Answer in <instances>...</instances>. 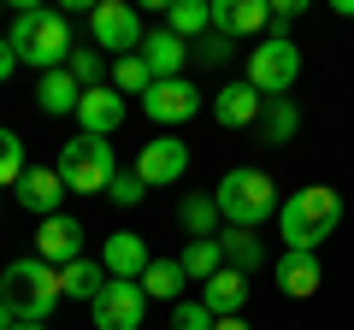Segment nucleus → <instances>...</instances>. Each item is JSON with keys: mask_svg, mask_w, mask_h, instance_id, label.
<instances>
[{"mask_svg": "<svg viewBox=\"0 0 354 330\" xmlns=\"http://www.w3.org/2000/svg\"><path fill=\"white\" fill-rule=\"evenodd\" d=\"M195 53H201V65H225L230 53H236V41H230V36H218V30H207V36L195 41Z\"/></svg>", "mask_w": 354, "mask_h": 330, "instance_id": "nucleus-33", "label": "nucleus"}, {"mask_svg": "<svg viewBox=\"0 0 354 330\" xmlns=\"http://www.w3.org/2000/svg\"><path fill=\"white\" fill-rule=\"evenodd\" d=\"M88 36H95V48L106 53V59H130V53L142 48V18L136 6H124V0H106V6H95L88 12Z\"/></svg>", "mask_w": 354, "mask_h": 330, "instance_id": "nucleus-7", "label": "nucleus"}, {"mask_svg": "<svg viewBox=\"0 0 354 330\" xmlns=\"http://www.w3.org/2000/svg\"><path fill=\"white\" fill-rule=\"evenodd\" d=\"M142 113H148L153 124H189V118L201 113V89H195L189 77H171V83H153V89L142 95Z\"/></svg>", "mask_w": 354, "mask_h": 330, "instance_id": "nucleus-10", "label": "nucleus"}, {"mask_svg": "<svg viewBox=\"0 0 354 330\" xmlns=\"http://www.w3.org/2000/svg\"><path fill=\"white\" fill-rule=\"evenodd\" d=\"M307 12V0H278L272 6V24H290V18H301Z\"/></svg>", "mask_w": 354, "mask_h": 330, "instance_id": "nucleus-34", "label": "nucleus"}, {"mask_svg": "<svg viewBox=\"0 0 354 330\" xmlns=\"http://www.w3.org/2000/svg\"><path fill=\"white\" fill-rule=\"evenodd\" d=\"M218 201V218H225L230 230H254L266 224V218H278V183H272V171H260V165H236V171H225L213 189Z\"/></svg>", "mask_w": 354, "mask_h": 330, "instance_id": "nucleus-3", "label": "nucleus"}, {"mask_svg": "<svg viewBox=\"0 0 354 330\" xmlns=\"http://www.w3.org/2000/svg\"><path fill=\"white\" fill-rule=\"evenodd\" d=\"M12 330H48V324H12Z\"/></svg>", "mask_w": 354, "mask_h": 330, "instance_id": "nucleus-39", "label": "nucleus"}, {"mask_svg": "<svg viewBox=\"0 0 354 330\" xmlns=\"http://www.w3.org/2000/svg\"><path fill=\"white\" fill-rule=\"evenodd\" d=\"M183 283H189V271L177 266V260H153L148 271H142V295H148V301H183Z\"/></svg>", "mask_w": 354, "mask_h": 330, "instance_id": "nucleus-25", "label": "nucleus"}, {"mask_svg": "<svg viewBox=\"0 0 354 330\" xmlns=\"http://www.w3.org/2000/svg\"><path fill=\"white\" fill-rule=\"evenodd\" d=\"M337 6V18H354V0H330Z\"/></svg>", "mask_w": 354, "mask_h": 330, "instance_id": "nucleus-38", "label": "nucleus"}, {"mask_svg": "<svg viewBox=\"0 0 354 330\" xmlns=\"http://www.w3.org/2000/svg\"><path fill=\"white\" fill-rule=\"evenodd\" d=\"M213 324H218V318L207 313L201 301H177L171 307V330H213Z\"/></svg>", "mask_w": 354, "mask_h": 330, "instance_id": "nucleus-31", "label": "nucleus"}, {"mask_svg": "<svg viewBox=\"0 0 354 330\" xmlns=\"http://www.w3.org/2000/svg\"><path fill=\"white\" fill-rule=\"evenodd\" d=\"M113 89H118V95H148V89H153V71L142 65V53L113 59Z\"/></svg>", "mask_w": 354, "mask_h": 330, "instance_id": "nucleus-29", "label": "nucleus"}, {"mask_svg": "<svg viewBox=\"0 0 354 330\" xmlns=\"http://www.w3.org/2000/svg\"><path fill=\"white\" fill-rule=\"evenodd\" d=\"M142 313H148V295H142V283H106L101 301L88 307V318H95V330H142Z\"/></svg>", "mask_w": 354, "mask_h": 330, "instance_id": "nucleus-8", "label": "nucleus"}, {"mask_svg": "<svg viewBox=\"0 0 354 330\" xmlns=\"http://www.w3.org/2000/svg\"><path fill=\"white\" fill-rule=\"evenodd\" d=\"M24 171H30V159H24V136L0 124V189H18V177H24Z\"/></svg>", "mask_w": 354, "mask_h": 330, "instance_id": "nucleus-28", "label": "nucleus"}, {"mask_svg": "<svg viewBox=\"0 0 354 330\" xmlns=\"http://www.w3.org/2000/svg\"><path fill=\"white\" fill-rule=\"evenodd\" d=\"M106 266L101 260H71V266H59V289H65V301H101V289H106Z\"/></svg>", "mask_w": 354, "mask_h": 330, "instance_id": "nucleus-20", "label": "nucleus"}, {"mask_svg": "<svg viewBox=\"0 0 354 330\" xmlns=\"http://www.w3.org/2000/svg\"><path fill=\"white\" fill-rule=\"evenodd\" d=\"M272 24V6L266 0H213V30L218 36H260V30Z\"/></svg>", "mask_w": 354, "mask_h": 330, "instance_id": "nucleus-17", "label": "nucleus"}, {"mask_svg": "<svg viewBox=\"0 0 354 330\" xmlns=\"http://www.w3.org/2000/svg\"><path fill=\"white\" fill-rule=\"evenodd\" d=\"M295 130H301V106H295L290 95H278V101H266V113H260V142L283 148V142H295Z\"/></svg>", "mask_w": 354, "mask_h": 330, "instance_id": "nucleus-24", "label": "nucleus"}, {"mask_svg": "<svg viewBox=\"0 0 354 330\" xmlns=\"http://www.w3.org/2000/svg\"><path fill=\"white\" fill-rule=\"evenodd\" d=\"M77 101H83V83H77L71 71H48L36 83V106L48 118H65V113H77Z\"/></svg>", "mask_w": 354, "mask_h": 330, "instance_id": "nucleus-21", "label": "nucleus"}, {"mask_svg": "<svg viewBox=\"0 0 354 330\" xmlns=\"http://www.w3.org/2000/svg\"><path fill=\"white\" fill-rule=\"evenodd\" d=\"M101 266H106V278H118V283H142V271L153 266V254H148V242H142L136 230H113Z\"/></svg>", "mask_w": 354, "mask_h": 330, "instance_id": "nucleus-14", "label": "nucleus"}, {"mask_svg": "<svg viewBox=\"0 0 354 330\" xmlns=\"http://www.w3.org/2000/svg\"><path fill=\"white\" fill-rule=\"evenodd\" d=\"M165 30L183 36V41H201L213 30V0H171L165 6Z\"/></svg>", "mask_w": 354, "mask_h": 330, "instance_id": "nucleus-22", "label": "nucleus"}, {"mask_svg": "<svg viewBox=\"0 0 354 330\" xmlns=\"http://www.w3.org/2000/svg\"><path fill=\"white\" fill-rule=\"evenodd\" d=\"M12 53L18 65H36L41 77L48 71H65V59H71V24H65V12H53V6H18L12 12Z\"/></svg>", "mask_w": 354, "mask_h": 330, "instance_id": "nucleus-2", "label": "nucleus"}, {"mask_svg": "<svg viewBox=\"0 0 354 330\" xmlns=\"http://www.w3.org/2000/svg\"><path fill=\"white\" fill-rule=\"evenodd\" d=\"M177 224L189 230V242H213V230H218V201H213V195H183V201H177Z\"/></svg>", "mask_w": 354, "mask_h": 330, "instance_id": "nucleus-26", "label": "nucleus"}, {"mask_svg": "<svg viewBox=\"0 0 354 330\" xmlns=\"http://www.w3.org/2000/svg\"><path fill=\"white\" fill-rule=\"evenodd\" d=\"M272 271H278V289L290 295V301H307V295H319V283H325L319 254H290V248H283V260Z\"/></svg>", "mask_w": 354, "mask_h": 330, "instance_id": "nucleus-19", "label": "nucleus"}, {"mask_svg": "<svg viewBox=\"0 0 354 330\" xmlns=\"http://www.w3.org/2000/svg\"><path fill=\"white\" fill-rule=\"evenodd\" d=\"M142 195H148V183H142L136 171H118L113 189H106V201H113V206H142Z\"/></svg>", "mask_w": 354, "mask_h": 330, "instance_id": "nucleus-32", "label": "nucleus"}, {"mask_svg": "<svg viewBox=\"0 0 354 330\" xmlns=\"http://www.w3.org/2000/svg\"><path fill=\"white\" fill-rule=\"evenodd\" d=\"M65 71H71L83 89H101V77H106V53H101V48H77L71 59H65Z\"/></svg>", "mask_w": 354, "mask_h": 330, "instance_id": "nucleus-30", "label": "nucleus"}, {"mask_svg": "<svg viewBox=\"0 0 354 330\" xmlns=\"http://www.w3.org/2000/svg\"><path fill=\"white\" fill-rule=\"evenodd\" d=\"M213 330H248V318H218Z\"/></svg>", "mask_w": 354, "mask_h": 330, "instance_id": "nucleus-37", "label": "nucleus"}, {"mask_svg": "<svg viewBox=\"0 0 354 330\" xmlns=\"http://www.w3.org/2000/svg\"><path fill=\"white\" fill-rule=\"evenodd\" d=\"M59 177L71 195H106L118 177V159H113V142L106 136H77L59 148Z\"/></svg>", "mask_w": 354, "mask_h": 330, "instance_id": "nucleus-5", "label": "nucleus"}, {"mask_svg": "<svg viewBox=\"0 0 354 330\" xmlns=\"http://www.w3.org/2000/svg\"><path fill=\"white\" fill-rule=\"evenodd\" d=\"M124 95L113 89V83H101V89H83V101H77V124H83V136H113L118 124H124Z\"/></svg>", "mask_w": 354, "mask_h": 330, "instance_id": "nucleus-13", "label": "nucleus"}, {"mask_svg": "<svg viewBox=\"0 0 354 330\" xmlns=\"http://www.w3.org/2000/svg\"><path fill=\"white\" fill-rule=\"evenodd\" d=\"M295 77H301V48H295L283 30L248 48V89H254V95L278 101V95H290V89H295Z\"/></svg>", "mask_w": 354, "mask_h": 330, "instance_id": "nucleus-6", "label": "nucleus"}, {"mask_svg": "<svg viewBox=\"0 0 354 330\" xmlns=\"http://www.w3.org/2000/svg\"><path fill=\"white\" fill-rule=\"evenodd\" d=\"M0 12H6V6H0Z\"/></svg>", "mask_w": 354, "mask_h": 330, "instance_id": "nucleus-40", "label": "nucleus"}, {"mask_svg": "<svg viewBox=\"0 0 354 330\" xmlns=\"http://www.w3.org/2000/svg\"><path fill=\"white\" fill-rule=\"evenodd\" d=\"M177 266L189 271V283L218 278V271H225V248H218V236H213V242H189V248L177 254Z\"/></svg>", "mask_w": 354, "mask_h": 330, "instance_id": "nucleus-27", "label": "nucleus"}, {"mask_svg": "<svg viewBox=\"0 0 354 330\" xmlns=\"http://www.w3.org/2000/svg\"><path fill=\"white\" fill-rule=\"evenodd\" d=\"M12 324H18V313H12L6 301H0V330H12Z\"/></svg>", "mask_w": 354, "mask_h": 330, "instance_id": "nucleus-36", "label": "nucleus"}, {"mask_svg": "<svg viewBox=\"0 0 354 330\" xmlns=\"http://www.w3.org/2000/svg\"><path fill=\"white\" fill-rule=\"evenodd\" d=\"M36 260H48L53 271L71 266V260H83V224H77L71 213L41 218V224H36Z\"/></svg>", "mask_w": 354, "mask_h": 330, "instance_id": "nucleus-12", "label": "nucleus"}, {"mask_svg": "<svg viewBox=\"0 0 354 330\" xmlns=\"http://www.w3.org/2000/svg\"><path fill=\"white\" fill-rule=\"evenodd\" d=\"M201 307H207L213 318H242V307H248V278L225 266L218 278L201 283Z\"/></svg>", "mask_w": 354, "mask_h": 330, "instance_id": "nucleus-18", "label": "nucleus"}, {"mask_svg": "<svg viewBox=\"0 0 354 330\" xmlns=\"http://www.w3.org/2000/svg\"><path fill=\"white\" fill-rule=\"evenodd\" d=\"M59 271L48 260H12V266L0 271V301L18 313V324H48V313L59 307Z\"/></svg>", "mask_w": 354, "mask_h": 330, "instance_id": "nucleus-4", "label": "nucleus"}, {"mask_svg": "<svg viewBox=\"0 0 354 330\" xmlns=\"http://www.w3.org/2000/svg\"><path fill=\"white\" fill-rule=\"evenodd\" d=\"M260 113H266V95H254L248 83H225L213 95V118L225 130H260Z\"/></svg>", "mask_w": 354, "mask_h": 330, "instance_id": "nucleus-15", "label": "nucleus"}, {"mask_svg": "<svg viewBox=\"0 0 354 330\" xmlns=\"http://www.w3.org/2000/svg\"><path fill=\"white\" fill-rule=\"evenodd\" d=\"M218 248H225V266L242 271V278H254V271L266 266V248L254 230H218Z\"/></svg>", "mask_w": 354, "mask_h": 330, "instance_id": "nucleus-23", "label": "nucleus"}, {"mask_svg": "<svg viewBox=\"0 0 354 330\" xmlns=\"http://www.w3.org/2000/svg\"><path fill=\"white\" fill-rule=\"evenodd\" d=\"M65 177H59V165H30L24 177H18V189H12V201L24 206V213H36V218H59V201H65Z\"/></svg>", "mask_w": 354, "mask_h": 330, "instance_id": "nucleus-11", "label": "nucleus"}, {"mask_svg": "<svg viewBox=\"0 0 354 330\" xmlns=\"http://www.w3.org/2000/svg\"><path fill=\"white\" fill-rule=\"evenodd\" d=\"M142 65L153 71V83H171V77H183V65H189V41L171 36V30H153V36H142Z\"/></svg>", "mask_w": 354, "mask_h": 330, "instance_id": "nucleus-16", "label": "nucleus"}, {"mask_svg": "<svg viewBox=\"0 0 354 330\" xmlns=\"http://www.w3.org/2000/svg\"><path fill=\"white\" fill-rule=\"evenodd\" d=\"M189 171V142H177V136H153L142 142L136 153V177L148 183V189H165V183H177Z\"/></svg>", "mask_w": 354, "mask_h": 330, "instance_id": "nucleus-9", "label": "nucleus"}, {"mask_svg": "<svg viewBox=\"0 0 354 330\" xmlns=\"http://www.w3.org/2000/svg\"><path fill=\"white\" fill-rule=\"evenodd\" d=\"M337 224H342V195L330 183H307L278 206V230L290 254H319V242L337 236Z\"/></svg>", "mask_w": 354, "mask_h": 330, "instance_id": "nucleus-1", "label": "nucleus"}, {"mask_svg": "<svg viewBox=\"0 0 354 330\" xmlns=\"http://www.w3.org/2000/svg\"><path fill=\"white\" fill-rule=\"evenodd\" d=\"M12 71H18V53H12V41L0 36V83H12Z\"/></svg>", "mask_w": 354, "mask_h": 330, "instance_id": "nucleus-35", "label": "nucleus"}]
</instances>
